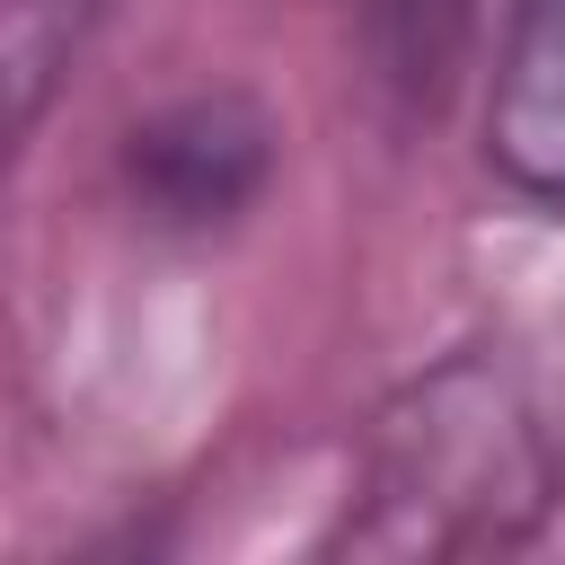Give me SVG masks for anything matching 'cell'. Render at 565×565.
Instances as JSON below:
<instances>
[{"label": "cell", "mask_w": 565, "mask_h": 565, "mask_svg": "<svg viewBox=\"0 0 565 565\" xmlns=\"http://www.w3.org/2000/svg\"><path fill=\"white\" fill-rule=\"evenodd\" d=\"M380 503L397 521H380L362 547H486L539 503V450L477 371H450L424 388V424L388 433Z\"/></svg>", "instance_id": "6da1fadb"}, {"label": "cell", "mask_w": 565, "mask_h": 565, "mask_svg": "<svg viewBox=\"0 0 565 565\" xmlns=\"http://www.w3.org/2000/svg\"><path fill=\"white\" fill-rule=\"evenodd\" d=\"M486 141L512 185L565 203V0H521L503 62H494V106Z\"/></svg>", "instance_id": "7a4b0ae2"}]
</instances>
